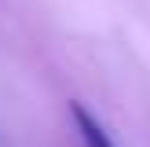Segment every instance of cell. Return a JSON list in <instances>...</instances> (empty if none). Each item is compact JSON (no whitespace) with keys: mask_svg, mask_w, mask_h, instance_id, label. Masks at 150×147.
<instances>
[{"mask_svg":"<svg viewBox=\"0 0 150 147\" xmlns=\"http://www.w3.org/2000/svg\"><path fill=\"white\" fill-rule=\"evenodd\" d=\"M70 114H73V125H77L81 143H84V147H117L114 140L106 136V129H103V125L95 121L84 107H81V103H70Z\"/></svg>","mask_w":150,"mask_h":147,"instance_id":"1","label":"cell"}]
</instances>
